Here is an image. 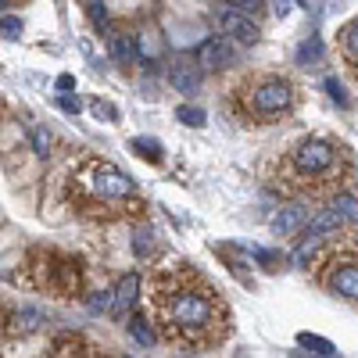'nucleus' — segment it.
I'll list each match as a JSON object with an SVG mask.
<instances>
[{
    "instance_id": "21",
    "label": "nucleus",
    "mask_w": 358,
    "mask_h": 358,
    "mask_svg": "<svg viewBox=\"0 0 358 358\" xmlns=\"http://www.w3.org/2000/svg\"><path fill=\"white\" fill-rule=\"evenodd\" d=\"M298 344H301V348H312L316 355H337V348L330 344V340H322V337H316V333H298Z\"/></svg>"
},
{
    "instance_id": "9",
    "label": "nucleus",
    "mask_w": 358,
    "mask_h": 358,
    "mask_svg": "<svg viewBox=\"0 0 358 358\" xmlns=\"http://www.w3.org/2000/svg\"><path fill=\"white\" fill-rule=\"evenodd\" d=\"M197 65L201 68H208V72H215V68H226L229 61H233V47L226 43V36H208L205 43L197 47Z\"/></svg>"
},
{
    "instance_id": "18",
    "label": "nucleus",
    "mask_w": 358,
    "mask_h": 358,
    "mask_svg": "<svg viewBox=\"0 0 358 358\" xmlns=\"http://www.w3.org/2000/svg\"><path fill=\"white\" fill-rule=\"evenodd\" d=\"M133 151H136L144 162H151V165L162 162V144H158V140H151V136H136V140H133Z\"/></svg>"
},
{
    "instance_id": "26",
    "label": "nucleus",
    "mask_w": 358,
    "mask_h": 358,
    "mask_svg": "<svg viewBox=\"0 0 358 358\" xmlns=\"http://www.w3.org/2000/svg\"><path fill=\"white\" fill-rule=\"evenodd\" d=\"M90 18H93V25H97V29H107V22H104V4H101V0H93V4H90Z\"/></svg>"
},
{
    "instance_id": "23",
    "label": "nucleus",
    "mask_w": 358,
    "mask_h": 358,
    "mask_svg": "<svg viewBox=\"0 0 358 358\" xmlns=\"http://www.w3.org/2000/svg\"><path fill=\"white\" fill-rule=\"evenodd\" d=\"M51 144H54V140H51V133H47V129H36L33 133V151L36 154H51Z\"/></svg>"
},
{
    "instance_id": "1",
    "label": "nucleus",
    "mask_w": 358,
    "mask_h": 358,
    "mask_svg": "<svg viewBox=\"0 0 358 358\" xmlns=\"http://www.w3.org/2000/svg\"><path fill=\"white\" fill-rule=\"evenodd\" d=\"M147 308H151L154 330H158L165 344L194 355L219 348L233 326V312L222 290L186 261L158 266L151 272Z\"/></svg>"
},
{
    "instance_id": "16",
    "label": "nucleus",
    "mask_w": 358,
    "mask_h": 358,
    "mask_svg": "<svg viewBox=\"0 0 358 358\" xmlns=\"http://www.w3.org/2000/svg\"><path fill=\"white\" fill-rule=\"evenodd\" d=\"M107 47H112V57H115V61H122V65L136 61V36H129V33H115Z\"/></svg>"
},
{
    "instance_id": "31",
    "label": "nucleus",
    "mask_w": 358,
    "mask_h": 358,
    "mask_svg": "<svg viewBox=\"0 0 358 358\" xmlns=\"http://www.w3.org/2000/svg\"><path fill=\"white\" fill-rule=\"evenodd\" d=\"M8 333V312H4V305H0V337Z\"/></svg>"
},
{
    "instance_id": "15",
    "label": "nucleus",
    "mask_w": 358,
    "mask_h": 358,
    "mask_svg": "<svg viewBox=\"0 0 358 358\" xmlns=\"http://www.w3.org/2000/svg\"><path fill=\"white\" fill-rule=\"evenodd\" d=\"M51 355H93L90 344L83 337H75V333H61L51 340Z\"/></svg>"
},
{
    "instance_id": "6",
    "label": "nucleus",
    "mask_w": 358,
    "mask_h": 358,
    "mask_svg": "<svg viewBox=\"0 0 358 358\" xmlns=\"http://www.w3.org/2000/svg\"><path fill=\"white\" fill-rule=\"evenodd\" d=\"M316 283L326 294L358 308V240L333 237V244H326V251L316 261Z\"/></svg>"
},
{
    "instance_id": "22",
    "label": "nucleus",
    "mask_w": 358,
    "mask_h": 358,
    "mask_svg": "<svg viewBox=\"0 0 358 358\" xmlns=\"http://www.w3.org/2000/svg\"><path fill=\"white\" fill-rule=\"evenodd\" d=\"M176 118L183 122V126H205V112H201V107H190V104H183L176 112Z\"/></svg>"
},
{
    "instance_id": "32",
    "label": "nucleus",
    "mask_w": 358,
    "mask_h": 358,
    "mask_svg": "<svg viewBox=\"0 0 358 358\" xmlns=\"http://www.w3.org/2000/svg\"><path fill=\"white\" fill-rule=\"evenodd\" d=\"M287 11H290V8H287V0H276V14H279V18H283Z\"/></svg>"
},
{
    "instance_id": "2",
    "label": "nucleus",
    "mask_w": 358,
    "mask_h": 358,
    "mask_svg": "<svg viewBox=\"0 0 358 358\" xmlns=\"http://www.w3.org/2000/svg\"><path fill=\"white\" fill-rule=\"evenodd\" d=\"M355 176V158L330 136H305L266 165V183L283 197L330 201Z\"/></svg>"
},
{
    "instance_id": "4",
    "label": "nucleus",
    "mask_w": 358,
    "mask_h": 358,
    "mask_svg": "<svg viewBox=\"0 0 358 358\" xmlns=\"http://www.w3.org/2000/svg\"><path fill=\"white\" fill-rule=\"evenodd\" d=\"M226 112L240 126H279L298 112V86L279 72H247L229 86Z\"/></svg>"
},
{
    "instance_id": "14",
    "label": "nucleus",
    "mask_w": 358,
    "mask_h": 358,
    "mask_svg": "<svg viewBox=\"0 0 358 358\" xmlns=\"http://www.w3.org/2000/svg\"><path fill=\"white\" fill-rule=\"evenodd\" d=\"M43 326V312H36V308H22V312L8 316V337H29L36 333Z\"/></svg>"
},
{
    "instance_id": "8",
    "label": "nucleus",
    "mask_w": 358,
    "mask_h": 358,
    "mask_svg": "<svg viewBox=\"0 0 358 358\" xmlns=\"http://www.w3.org/2000/svg\"><path fill=\"white\" fill-rule=\"evenodd\" d=\"M168 83H172L176 93H186V97H194V93L201 90V65L197 57H176L172 65H168Z\"/></svg>"
},
{
    "instance_id": "33",
    "label": "nucleus",
    "mask_w": 358,
    "mask_h": 358,
    "mask_svg": "<svg viewBox=\"0 0 358 358\" xmlns=\"http://www.w3.org/2000/svg\"><path fill=\"white\" fill-rule=\"evenodd\" d=\"M0 118H4V101H0Z\"/></svg>"
},
{
    "instance_id": "13",
    "label": "nucleus",
    "mask_w": 358,
    "mask_h": 358,
    "mask_svg": "<svg viewBox=\"0 0 358 358\" xmlns=\"http://www.w3.org/2000/svg\"><path fill=\"white\" fill-rule=\"evenodd\" d=\"M136 290H140L136 272H129V276L118 279V287H115V305H112V316H115V319H126V316H129V308H133V301H136Z\"/></svg>"
},
{
    "instance_id": "5",
    "label": "nucleus",
    "mask_w": 358,
    "mask_h": 358,
    "mask_svg": "<svg viewBox=\"0 0 358 358\" xmlns=\"http://www.w3.org/2000/svg\"><path fill=\"white\" fill-rule=\"evenodd\" d=\"M18 279L40 294H51L57 301L83 298V287H86L83 261L72 255H61V251H33L25 261V272Z\"/></svg>"
},
{
    "instance_id": "19",
    "label": "nucleus",
    "mask_w": 358,
    "mask_h": 358,
    "mask_svg": "<svg viewBox=\"0 0 358 358\" xmlns=\"http://www.w3.org/2000/svg\"><path fill=\"white\" fill-rule=\"evenodd\" d=\"M129 333H133V340H140L144 348H151L154 340H158V330H151V326H147L144 319H140V316H133V319H129Z\"/></svg>"
},
{
    "instance_id": "24",
    "label": "nucleus",
    "mask_w": 358,
    "mask_h": 358,
    "mask_svg": "<svg viewBox=\"0 0 358 358\" xmlns=\"http://www.w3.org/2000/svg\"><path fill=\"white\" fill-rule=\"evenodd\" d=\"M0 33H8L11 40L22 33V18H11V14H4V18H0Z\"/></svg>"
},
{
    "instance_id": "28",
    "label": "nucleus",
    "mask_w": 358,
    "mask_h": 358,
    "mask_svg": "<svg viewBox=\"0 0 358 358\" xmlns=\"http://www.w3.org/2000/svg\"><path fill=\"white\" fill-rule=\"evenodd\" d=\"M93 112H97L101 118H118V112H115L112 104H104V101H97V104H93Z\"/></svg>"
},
{
    "instance_id": "7",
    "label": "nucleus",
    "mask_w": 358,
    "mask_h": 358,
    "mask_svg": "<svg viewBox=\"0 0 358 358\" xmlns=\"http://www.w3.org/2000/svg\"><path fill=\"white\" fill-rule=\"evenodd\" d=\"M212 22L222 29V36H229V40H237V43H258V25L251 22V14H244V11H237V8H215L212 11Z\"/></svg>"
},
{
    "instance_id": "34",
    "label": "nucleus",
    "mask_w": 358,
    "mask_h": 358,
    "mask_svg": "<svg viewBox=\"0 0 358 358\" xmlns=\"http://www.w3.org/2000/svg\"><path fill=\"white\" fill-rule=\"evenodd\" d=\"M4 8H8V0H0V11H4Z\"/></svg>"
},
{
    "instance_id": "20",
    "label": "nucleus",
    "mask_w": 358,
    "mask_h": 358,
    "mask_svg": "<svg viewBox=\"0 0 358 358\" xmlns=\"http://www.w3.org/2000/svg\"><path fill=\"white\" fill-rule=\"evenodd\" d=\"M333 208H337L340 215H344V222H358V201H355L351 194L340 190V194L333 197Z\"/></svg>"
},
{
    "instance_id": "11",
    "label": "nucleus",
    "mask_w": 358,
    "mask_h": 358,
    "mask_svg": "<svg viewBox=\"0 0 358 358\" xmlns=\"http://www.w3.org/2000/svg\"><path fill=\"white\" fill-rule=\"evenodd\" d=\"M340 226H344V215H340L337 208H330V212H319L316 219H308V226L301 229V237L305 240H330V237L340 233Z\"/></svg>"
},
{
    "instance_id": "17",
    "label": "nucleus",
    "mask_w": 358,
    "mask_h": 358,
    "mask_svg": "<svg viewBox=\"0 0 358 358\" xmlns=\"http://www.w3.org/2000/svg\"><path fill=\"white\" fill-rule=\"evenodd\" d=\"M298 65H305V68H319L322 65V43H319V36H308L298 47Z\"/></svg>"
},
{
    "instance_id": "3",
    "label": "nucleus",
    "mask_w": 358,
    "mask_h": 358,
    "mask_svg": "<svg viewBox=\"0 0 358 358\" xmlns=\"http://www.w3.org/2000/svg\"><path fill=\"white\" fill-rule=\"evenodd\" d=\"M65 205L90 222H122L144 215L136 183L115 162L86 154L65 179Z\"/></svg>"
},
{
    "instance_id": "27",
    "label": "nucleus",
    "mask_w": 358,
    "mask_h": 358,
    "mask_svg": "<svg viewBox=\"0 0 358 358\" xmlns=\"http://www.w3.org/2000/svg\"><path fill=\"white\" fill-rule=\"evenodd\" d=\"M326 90H330V97H333L340 107H348V97H344V90H340V83H337V79H326Z\"/></svg>"
},
{
    "instance_id": "12",
    "label": "nucleus",
    "mask_w": 358,
    "mask_h": 358,
    "mask_svg": "<svg viewBox=\"0 0 358 358\" xmlns=\"http://www.w3.org/2000/svg\"><path fill=\"white\" fill-rule=\"evenodd\" d=\"M337 51H340V57H344V65L351 68V75L358 79V14H355L348 25H340V33H337Z\"/></svg>"
},
{
    "instance_id": "10",
    "label": "nucleus",
    "mask_w": 358,
    "mask_h": 358,
    "mask_svg": "<svg viewBox=\"0 0 358 358\" xmlns=\"http://www.w3.org/2000/svg\"><path fill=\"white\" fill-rule=\"evenodd\" d=\"M272 233L279 240H290V237H298V233L308 226V208H301V205H290V208H279L276 215H272Z\"/></svg>"
},
{
    "instance_id": "25",
    "label": "nucleus",
    "mask_w": 358,
    "mask_h": 358,
    "mask_svg": "<svg viewBox=\"0 0 358 358\" xmlns=\"http://www.w3.org/2000/svg\"><path fill=\"white\" fill-rule=\"evenodd\" d=\"M229 8H237V11H244V14H255L261 4H266V0H226Z\"/></svg>"
},
{
    "instance_id": "30",
    "label": "nucleus",
    "mask_w": 358,
    "mask_h": 358,
    "mask_svg": "<svg viewBox=\"0 0 358 358\" xmlns=\"http://www.w3.org/2000/svg\"><path fill=\"white\" fill-rule=\"evenodd\" d=\"M72 86H75L72 75H61V79H57V90H72Z\"/></svg>"
},
{
    "instance_id": "29",
    "label": "nucleus",
    "mask_w": 358,
    "mask_h": 358,
    "mask_svg": "<svg viewBox=\"0 0 358 358\" xmlns=\"http://www.w3.org/2000/svg\"><path fill=\"white\" fill-rule=\"evenodd\" d=\"M61 107H65V112H72V115H75V112H79V107H83V104H79V101H75V97H61Z\"/></svg>"
}]
</instances>
